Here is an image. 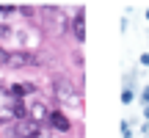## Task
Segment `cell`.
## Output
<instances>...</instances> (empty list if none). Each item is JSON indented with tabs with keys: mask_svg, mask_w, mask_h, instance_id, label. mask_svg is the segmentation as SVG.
I'll return each mask as SVG.
<instances>
[{
	"mask_svg": "<svg viewBox=\"0 0 149 138\" xmlns=\"http://www.w3.org/2000/svg\"><path fill=\"white\" fill-rule=\"evenodd\" d=\"M53 94H55V100H58L61 105L80 108V94H77V89H74L66 77H55L53 80Z\"/></svg>",
	"mask_w": 149,
	"mask_h": 138,
	"instance_id": "cell-1",
	"label": "cell"
},
{
	"mask_svg": "<svg viewBox=\"0 0 149 138\" xmlns=\"http://www.w3.org/2000/svg\"><path fill=\"white\" fill-rule=\"evenodd\" d=\"M14 138H44L42 133V124L31 122V119H19V122L14 124V133H11Z\"/></svg>",
	"mask_w": 149,
	"mask_h": 138,
	"instance_id": "cell-2",
	"label": "cell"
},
{
	"mask_svg": "<svg viewBox=\"0 0 149 138\" xmlns=\"http://www.w3.org/2000/svg\"><path fill=\"white\" fill-rule=\"evenodd\" d=\"M25 119H31V122H36V124H44L50 119V111H47V105H44L42 100H31L25 105Z\"/></svg>",
	"mask_w": 149,
	"mask_h": 138,
	"instance_id": "cell-3",
	"label": "cell"
},
{
	"mask_svg": "<svg viewBox=\"0 0 149 138\" xmlns=\"http://www.w3.org/2000/svg\"><path fill=\"white\" fill-rule=\"evenodd\" d=\"M8 64L17 69H28V66H36V55L25 53V50H17V53H8Z\"/></svg>",
	"mask_w": 149,
	"mask_h": 138,
	"instance_id": "cell-4",
	"label": "cell"
},
{
	"mask_svg": "<svg viewBox=\"0 0 149 138\" xmlns=\"http://www.w3.org/2000/svg\"><path fill=\"white\" fill-rule=\"evenodd\" d=\"M47 122H50V127H53V130H58V133H66V130L72 127V124H69V119H66L61 111H50V119H47Z\"/></svg>",
	"mask_w": 149,
	"mask_h": 138,
	"instance_id": "cell-5",
	"label": "cell"
},
{
	"mask_svg": "<svg viewBox=\"0 0 149 138\" xmlns=\"http://www.w3.org/2000/svg\"><path fill=\"white\" fill-rule=\"evenodd\" d=\"M6 91H8L11 100H19L22 102V97H25V94H33V91H36V86H33V83H14L11 89H6Z\"/></svg>",
	"mask_w": 149,
	"mask_h": 138,
	"instance_id": "cell-6",
	"label": "cell"
},
{
	"mask_svg": "<svg viewBox=\"0 0 149 138\" xmlns=\"http://www.w3.org/2000/svg\"><path fill=\"white\" fill-rule=\"evenodd\" d=\"M72 33H74V39H80V42H83V39H86V25H83V11H80V14L74 17V20H72Z\"/></svg>",
	"mask_w": 149,
	"mask_h": 138,
	"instance_id": "cell-7",
	"label": "cell"
},
{
	"mask_svg": "<svg viewBox=\"0 0 149 138\" xmlns=\"http://www.w3.org/2000/svg\"><path fill=\"white\" fill-rule=\"evenodd\" d=\"M122 102H133V91H130V89L122 91Z\"/></svg>",
	"mask_w": 149,
	"mask_h": 138,
	"instance_id": "cell-8",
	"label": "cell"
},
{
	"mask_svg": "<svg viewBox=\"0 0 149 138\" xmlns=\"http://www.w3.org/2000/svg\"><path fill=\"white\" fill-rule=\"evenodd\" d=\"M141 102H144V108L149 105V86H146V89H144V91H141Z\"/></svg>",
	"mask_w": 149,
	"mask_h": 138,
	"instance_id": "cell-9",
	"label": "cell"
},
{
	"mask_svg": "<svg viewBox=\"0 0 149 138\" xmlns=\"http://www.w3.org/2000/svg\"><path fill=\"white\" fill-rule=\"evenodd\" d=\"M6 64H8V53L0 47V66H6Z\"/></svg>",
	"mask_w": 149,
	"mask_h": 138,
	"instance_id": "cell-10",
	"label": "cell"
},
{
	"mask_svg": "<svg viewBox=\"0 0 149 138\" xmlns=\"http://www.w3.org/2000/svg\"><path fill=\"white\" fill-rule=\"evenodd\" d=\"M122 135H124V138L133 135V133H130V124H127V122H122Z\"/></svg>",
	"mask_w": 149,
	"mask_h": 138,
	"instance_id": "cell-11",
	"label": "cell"
},
{
	"mask_svg": "<svg viewBox=\"0 0 149 138\" xmlns=\"http://www.w3.org/2000/svg\"><path fill=\"white\" fill-rule=\"evenodd\" d=\"M0 14H6V17H11V14H14V8H11V6H0Z\"/></svg>",
	"mask_w": 149,
	"mask_h": 138,
	"instance_id": "cell-12",
	"label": "cell"
},
{
	"mask_svg": "<svg viewBox=\"0 0 149 138\" xmlns=\"http://www.w3.org/2000/svg\"><path fill=\"white\" fill-rule=\"evenodd\" d=\"M141 64H144V66H149V53H144V55H141Z\"/></svg>",
	"mask_w": 149,
	"mask_h": 138,
	"instance_id": "cell-13",
	"label": "cell"
},
{
	"mask_svg": "<svg viewBox=\"0 0 149 138\" xmlns=\"http://www.w3.org/2000/svg\"><path fill=\"white\" fill-rule=\"evenodd\" d=\"M146 17H149V11H146Z\"/></svg>",
	"mask_w": 149,
	"mask_h": 138,
	"instance_id": "cell-14",
	"label": "cell"
}]
</instances>
